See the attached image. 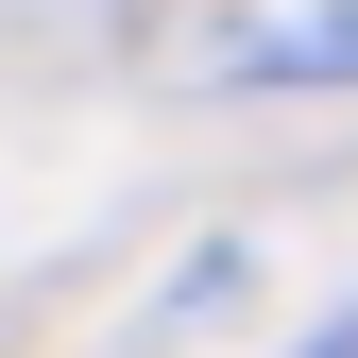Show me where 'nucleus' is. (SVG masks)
Returning <instances> with one entry per match:
<instances>
[{"label": "nucleus", "mask_w": 358, "mask_h": 358, "mask_svg": "<svg viewBox=\"0 0 358 358\" xmlns=\"http://www.w3.org/2000/svg\"><path fill=\"white\" fill-rule=\"evenodd\" d=\"M239 85H358V0H324V17H290V34H256Z\"/></svg>", "instance_id": "nucleus-1"}, {"label": "nucleus", "mask_w": 358, "mask_h": 358, "mask_svg": "<svg viewBox=\"0 0 358 358\" xmlns=\"http://www.w3.org/2000/svg\"><path fill=\"white\" fill-rule=\"evenodd\" d=\"M307 358H358V324H341V341H307Z\"/></svg>", "instance_id": "nucleus-2"}]
</instances>
